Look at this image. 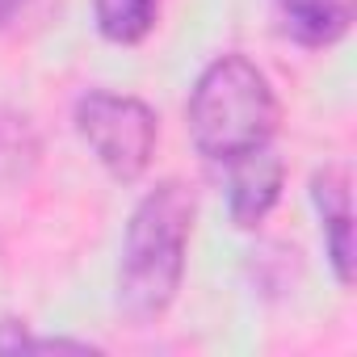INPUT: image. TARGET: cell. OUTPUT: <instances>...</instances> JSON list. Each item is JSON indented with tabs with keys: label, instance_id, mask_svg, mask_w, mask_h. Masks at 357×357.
Returning <instances> with one entry per match:
<instances>
[{
	"label": "cell",
	"instance_id": "6da1fadb",
	"mask_svg": "<svg viewBox=\"0 0 357 357\" xmlns=\"http://www.w3.org/2000/svg\"><path fill=\"white\" fill-rule=\"evenodd\" d=\"M194 194L181 181H164L139 198L122 236L118 261V303L130 319H160L185 278V248L194 231Z\"/></svg>",
	"mask_w": 357,
	"mask_h": 357
},
{
	"label": "cell",
	"instance_id": "7a4b0ae2",
	"mask_svg": "<svg viewBox=\"0 0 357 357\" xmlns=\"http://www.w3.org/2000/svg\"><path fill=\"white\" fill-rule=\"evenodd\" d=\"M190 139L206 160L231 164L257 147H265L278 130V97L265 72L244 55L215 59L185 105Z\"/></svg>",
	"mask_w": 357,
	"mask_h": 357
},
{
	"label": "cell",
	"instance_id": "3957f363",
	"mask_svg": "<svg viewBox=\"0 0 357 357\" xmlns=\"http://www.w3.org/2000/svg\"><path fill=\"white\" fill-rule=\"evenodd\" d=\"M76 135L89 143V151L114 181H139L151 164L160 122L139 97L97 89L76 101Z\"/></svg>",
	"mask_w": 357,
	"mask_h": 357
},
{
	"label": "cell",
	"instance_id": "277c9868",
	"mask_svg": "<svg viewBox=\"0 0 357 357\" xmlns=\"http://www.w3.org/2000/svg\"><path fill=\"white\" fill-rule=\"evenodd\" d=\"M286 181V164L273 155V147H257L240 160H231V185H227V215L236 227H261L265 215L278 206Z\"/></svg>",
	"mask_w": 357,
	"mask_h": 357
},
{
	"label": "cell",
	"instance_id": "5b68a950",
	"mask_svg": "<svg viewBox=\"0 0 357 357\" xmlns=\"http://www.w3.org/2000/svg\"><path fill=\"white\" fill-rule=\"evenodd\" d=\"M311 202L319 211L332 273H336L340 286H349L353 282V194H349V172L336 168V164L315 172L311 176Z\"/></svg>",
	"mask_w": 357,
	"mask_h": 357
},
{
	"label": "cell",
	"instance_id": "8992f818",
	"mask_svg": "<svg viewBox=\"0 0 357 357\" xmlns=\"http://www.w3.org/2000/svg\"><path fill=\"white\" fill-rule=\"evenodd\" d=\"M282 34L307 51L340 43L357 17V0H273Z\"/></svg>",
	"mask_w": 357,
	"mask_h": 357
},
{
	"label": "cell",
	"instance_id": "52a82bcc",
	"mask_svg": "<svg viewBox=\"0 0 357 357\" xmlns=\"http://www.w3.org/2000/svg\"><path fill=\"white\" fill-rule=\"evenodd\" d=\"M93 17L105 43L135 47L151 34L160 17V0H93Z\"/></svg>",
	"mask_w": 357,
	"mask_h": 357
},
{
	"label": "cell",
	"instance_id": "ba28073f",
	"mask_svg": "<svg viewBox=\"0 0 357 357\" xmlns=\"http://www.w3.org/2000/svg\"><path fill=\"white\" fill-rule=\"evenodd\" d=\"M34 164H38V135L30 118L0 109V190L26 181Z\"/></svg>",
	"mask_w": 357,
	"mask_h": 357
},
{
	"label": "cell",
	"instance_id": "9c48e42d",
	"mask_svg": "<svg viewBox=\"0 0 357 357\" xmlns=\"http://www.w3.org/2000/svg\"><path fill=\"white\" fill-rule=\"evenodd\" d=\"M22 5H26V0H0V26H5V22H9Z\"/></svg>",
	"mask_w": 357,
	"mask_h": 357
}]
</instances>
